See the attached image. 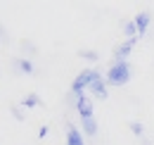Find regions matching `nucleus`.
I'll return each instance as SVG.
<instances>
[{
	"label": "nucleus",
	"instance_id": "obj_8",
	"mask_svg": "<svg viewBox=\"0 0 154 145\" xmlns=\"http://www.w3.org/2000/svg\"><path fill=\"white\" fill-rule=\"evenodd\" d=\"M12 64H14V69L17 72H24V74H31L36 67H33V62L29 60V57H14L12 60Z\"/></svg>",
	"mask_w": 154,
	"mask_h": 145
},
{
	"label": "nucleus",
	"instance_id": "obj_14",
	"mask_svg": "<svg viewBox=\"0 0 154 145\" xmlns=\"http://www.w3.org/2000/svg\"><path fill=\"white\" fill-rule=\"evenodd\" d=\"M12 114H14V119H17V121H24V119H26V117H24L21 105H12Z\"/></svg>",
	"mask_w": 154,
	"mask_h": 145
},
{
	"label": "nucleus",
	"instance_id": "obj_4",
	"mask_svg": "<svg viewBox=\"0 0 154 145\" xmlns=\"http://www.w3.org/2000/svg\"><path fill=\"white\" fill-rule=\"evenodd\" d=\"M140 38H126L123 43H119V45H114V50H112V55H114V62H121V60H126L128 55H131V50L135 48V43H137Z\"/></svg>",
	"mask_w": 154,
	"mask_h": 145
},
{
	"label": "nucleus",
	"instance_id": "obj_5",
	"mask_svg": "<svg viewBox=\"0 0 154 145\" xmlns=\"http://www.w3.org/2000/svg\"><path fill=\"white\" fill-rule=\"evenodd\" d=\"M88 91L93 93V98H97V100H107V98H109V86H107V81L102 79V74H100L95 81L90 83V88H88Z\"/></svg>",
	"mask_w": 154,
	"mask_h": 145
},
{
	"label": "nucleus",
	"instance_id": "obj_13",
	"mask_svg": "<svg viewBox=\"0 0 154 145\" xmlns=\"http://www.w3.org/2000/svg\"><path fill=\"white\" fill-rule=\"evenodd\" d=\"M21 50H24V53H29V55H36V53H38V45H36V43H31V40H21Z\"/></svg>",
	"mask_w": 154,
	"mask_h": 145
},
{
	"label": "nucleus",
	"instance_id": "obj_16",
	"mask_svg": "<svg viewBox=\"0 0 154 145\" xmlns=\"http://www.w3.org/2000/svg\"><path fill=\"white\" fill-rule=\"evenodd\" d=\"M5 38H7V31H5V26L0 24V40H5Z\"/></svg>",
	"mask_w": 154,
	"mask_h": 145
},
{
	"label": "nucleus",
	"instance_id": "obj_2",
	"mask_svg": "<svg viewBox=\"0 0 154 145\" xmlns=\"http://www.w3.org/2000/svg\"><path fill=\"white\" fill-rule=\"evenodd\" d=\"M104 81H107V86H126L131 81V64H128V60L112 62L109 69H107Z\"/></svg>",
	"mask_w": 154,
	"mask_h": 145
},
{
	"label": "nucleus",
	"instance_id": "obj_12",
	"mask_svg": "<svg viewBox=\"0 0 154 145\" xmlns=\"http://www.w3.org/2000/svg\"><path fill=\"white\" fill-rule=\"evenodd\" d=\"M128 126H131V131H133L137 138H145V126H142V121H137V119H135V121H131Z\"/></svg>",
	"mask_w": 154,
	"mask_h": 145
},
{
	"label": "nucleus",
	"instance_id": "obj_11",
	"mask_svg": "<svg viewBox=\"0 0 154 145\" xmlns=\"http://www.w3.org/2000/svg\"><path fill=\"white\" fill-rule=\"evenodd\" d=\"M78 57L90 60V62H97V60H100V53H97V50H93V48H83V50H78Z\"/></svg>",
	"mask_w": 154,
	"mask_h": 145
},
{
	"label": "nucleus",
	"instance_id": "obj_7",
	"mask_svg": "<svg viewBox=\"0 0 154 145\" xmlns=\"http://www.w3.org/2000/svg\"><path fill=\"white\" fill-rule=\"evenodd\" d=\"M66 145H85L83 143V136L71 121H66Z\"/></svg>",
	"mask_w": 154,
	"mask_h": 145
},
{
	"label": "nucleus",
	"instance_id": "obj_9",
	"mask_svg": "<svg viewBox=\"0 0 154 145\" xmlns=\"http://www.w3.org/2000/svg\"><path fill=\"white\" fill-rule=\"evenodd\" d=\"M40 105H43V100H40L38 93H29V95H24V98H21V107H24V109L40 107Z\"/></svg>",
	"mask_w": 154,
	"mask_h": 145
},
{
	"label": "nucleus",
	"instance_id": "obj_1",
	"mask_svg": "<svg viewBox=\"0 0 154 145\" xmlns=\"http://www.w3.org/2000/svg\"><path fill=\"white\" fill-rule=\"evenodd\" d=\"M76 109H78V114H81V124H83L85 136L95 138L97 136V119H95V112H93V102H90V98L85 93H81L76 98Z\"/></svg>",
	"mask_w": 154,
	"mask_h": 145
},
{
	"label": "nucleus",
	"instance_id": "obj_15",
	"mask_svg": "<svg viewBox=\"0 0 154 145\" xmlns=\"http://www.w3.org/2000/svg\"><path fill=\"white\" fill-rule=\"evenodd\" d=\"M48 133H50V126H48V124H43V126L38 128V138H40V140H45V136H48Z\"/></svg>",
	"mask_w": 154,
	"mask_h": 145
},
{
	"label": "nucleus",
	"instance_id": "obj_10",
	"mask_svg": "<svg viewBox=\"0 0 154 145\" xmlns=\"http://www.w3.org/2000/svg\"><path fill=\"white\" fill-rule=\"evenodd\" d=\"M121 31L126 34V38H137V26H135L133 19H126V21L121 24Z\"/></svg>",
	"mask_w": 154,
	"mask_h": 145
},
{
	"label": "nucleus",
	"instance_id": "obj_3",
	"mask_svg": "<svg viewBox=\"0 0 154 145\" xmlns=\"http://www.w3.org/2000/svg\"><path fill=\"white\" fill-rule=\"evenodd\" d=\"M97 76H100L97 69H83V72H78V76L74 79V83H71V88H69V93H74V98H78L81 93H85L90 88V83L95 81Z\"/></svg>",
	"mask_w": 154,
	"mask_h": 145
},
{
	"label": "nucleus",
	"instance_id": "obj_6",
	"mask_svg": "<svg viewBox=\"0 0 154 145\" xmlns=\"http://www.w3.org/2000/svg\"><path fill=\"white\" fill-rule=\"evenodd\" d=\"M135 26H137V38H142L147 34V29H149V24H152V14L147 12V10H142V12H137L133 17Z\"/></svg>",
	"mask_w": 154,
	"mask_h": 145
}]
</instances>
